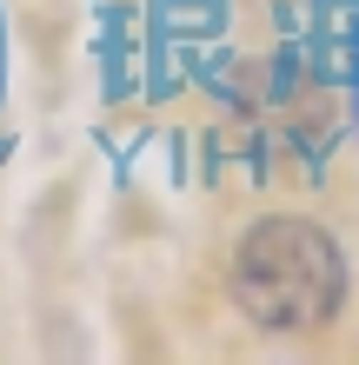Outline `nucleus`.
Instances as JSON below:
<instances>
[{
    "instance_id": "obj_1",
    "label": "nucleus",
    "mask_w": 359,
    "mask_h": 365,
    "mask_svg": "<svg viewBox=\"0 0 359 365\" xmlns=\"http://www.w3.org/2000/svg\"><path fill=\"white\" fill-rule=\"evenodd\" d=\"M233 292L266 332H313L346 299V259L320 226L266 220L246 232L233 259Z\"/></svg>"
}]
</instances>
